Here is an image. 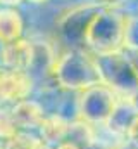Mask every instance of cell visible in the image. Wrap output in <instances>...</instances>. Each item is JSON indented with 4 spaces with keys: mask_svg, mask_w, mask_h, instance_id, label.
I'll use <instances>...</instances> for the list:
<instances>
[{
    "mask_svg": "<svg viewBox=\"0 0 138 149\" xmlns=\"http://www.w3.org/2000/svg\"><path fill=\"white\" fill-rule=\"evenodd\" d=\"M126 31H128L126 17L119 12L105 9L92 14L90 23L86 24L85 30V37L92 47H95L102 54H109L121 45L123 38L126 37Z\"/></svg>",
    "mask_w": 138,
    "mask_h": 149,
    "instance_id": "1",
    "label": "cell"
},
{
    "mask_svg": "<svg viewBox=\"0 0 138 149\" xmlns=\"http://www.w3.org/2000/svg\"><path fill=\"white\" fill-rule=\"evenodd\" d=\"M16 123H14V118H12V113L5 111V109H0V137L2 139H12L16 135Z\"/></svg>",
    "mask_w": 138,
    "mask_h": 149,
    "instance_id": "8",
    "label": "cell"
},
{
    "mask_svg": "<svg viewBox=\"0 0 138 149\" xmlns=\"http://www.w3.org/2000/svg\"><path fill=\"white\" fill-rule=\"evenodd\" d=\"M23 33V17L16 7H2L0 9V43L9 45L21 40Z\"/></svg>",
    "mask_w": 138,
    "mask_h": 149,
    "instance_id": "4",
    "label": "cell"
},
{
    "mask_svg": "<svg viewBox=\"0 0 138 149\" xmlns=\"http://www.w3.org/2000/svg\"><path fill=\"white\" fill-rule=\"evenodd\" d=\"M43 142L34 139L28 134H16L12 139H9L7 149H41Z\"/></svg>",
    "mask_w": 138,
    "mask_h": 149,
    "instance_id": "7",
    "label": "cell"
},
{
    "mask_svg": "<svg viewBox=\"0 0 138 149\" xmlns=\"http://www.w3.org/2000/svg\"><path fill=\"white\" fill-rule=\"evenodd\" d=\"M57 149H78V148H76L74 144H61Z\"/></svg>",
    "mask_w": 138,
    "mask_h": 149,
    "instance_id": "10",
    "label": "cell"
},
{
    "mask_svg": "<svg viewBox=\"0 0 138 149\" xmlns=\"http://www.w3.org/2000/svg\"><path fill=\"white\" fill-rule=\"evenodd\" d=\"M104 2H109V0H104Z\"/></svg>",
    "mask_w": 138,
    "mask_h": 149,
    "instance_id": "12",
    "label": "cell"
},
{
    "mask_svg": "<svg viewBox=\"0 0 138 149\" xmlns=\"http://www.w3.org/2000/svg\"><path fill=\"white\" fill-rule=\"evenodd\" d=\"M26 2H31V3H45V2H50V0H26Z\"/></svg>",
    "mask_w": 138,
    "mask_h": 149,
    "instance_id": "11",
    "label": "cell"
},
{
    "mask_svg": "<svg viewBox=\"0 0 138 149\" xmlns=\"http://www.w3.org/2000/svg\"><path fill=\"white\" fill-rule=\"evenodd\" d=\"M31 88V78L26 70L0 68V104L2 102H21L26 99Z\"/></svg>",
    "mask_w": 138,
    "mask_h": 149,
    "instance_id": "2",
    "label": "cell"
},
{
    "mask_svg": "<svg viewBox=\"0 0 138 149\" xmlns=\"http://www.w3.org/2000/svg\"><path fill=\"white\" fill-rule=\"evenodd\" d=\"M10 113H12L16 127H21V128H34V127H41L43 123V113L40 109V106L26 99L17 102Z\"/></svg>",
    "mask_w": 138,
    "mask_h": 149,
    "instance_id": "5",
    "label": "cell"
},
{
    "mask_svg": "<svg viewBox=\"0 0 138 149\" xmlns=\"http://www.w3.org/2000/svg\"><path fill=\"white\" fill-rule=\"evenodd\" d=\"M2 61L7 68L28 70L34 61V47L26 40H17L14 43L2 47Z\"/></svg>",
    "mask_w": 138,
    "mask_h": 149,
    "instance_id": "3",
    "label": "cell"
},
{
    "mask_svg": "<svg viewBox=\"0 0 138 149\" xmlns=\"http://www.w3.org/2000/svg\"><path fill=\"white\" fill-rule=\"evenodd\" d=\"M23 2L26 0H0V5L2 7H19Z\"/></svg>",
    "mask_w": 138,
    "mask_h": 149,
    "instance_id": "9",
    "label": "cell"
},
{
    "mask_svg": "<svg viewBox=\"0 0 138 149\" xmlns=\"http://www.w3.org/2000/svg\"><path fill=\"white\" fill-rule=\"evenodd\" d=\"M66 132H68V123L59 116L47 118L41 123V135L47 141H59L66 135Z\"/></svg>",
    "mask_w": 138,
    "mask_h": 149,
    "instance_id": "6",
    "label": "cell"
}]
</instances>
